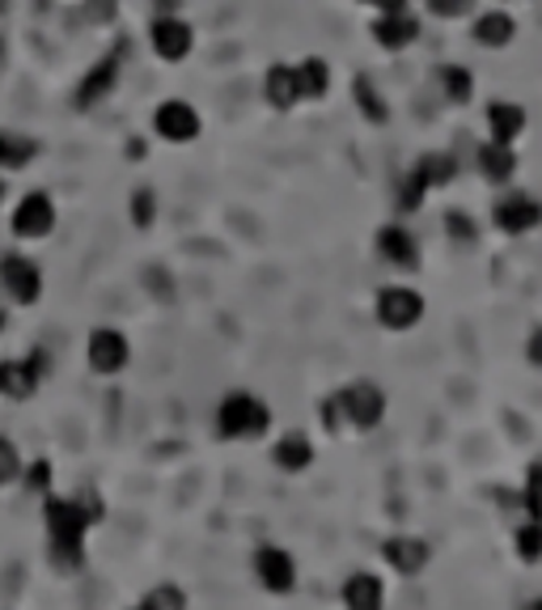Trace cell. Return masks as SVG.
Returning <instances> with one entry per match:
<instances>
[{
  "mask_svg": "<svg viewBox=\"0 0 542 610\" xmlns=\"http://www.w3.org/2000/svg\"><path fill=\"white\" fill-rule=\"evenodd\" d=\"M530 360L542 365V331H534V339H530Z\"/></svg>",
  "mask_w": 542,
  "mask_h": 610,
  "instance_id": "cell-38",
  "label": "cell"
},
{
  "mask_svg": "<svg viewBox=\"0 0 542 610\" xmlns=\"http://www.w3.org/2000/svg\"><path fill=\"white\" fill-rule=\"evenodd\" d=\"M356 102H360L365 119H374V123L386 119V102H381V94L374 90V81H369V77H356Z\"/></svg>",
  "mask_w": 542,
  "mask_h": 610,
  "instance_id": "cell-26",
  "label": "cell"
},
{
  "mask_svg": "<svg viewBox=\"0 0 542 610\" xmlns=\"http://www.w3.org/2000/svg\"><path fill=\"white\" fill-rule=\"evenodd\" d=\"M539 221H542V204L530 200V195H509V200L495 204V225H500L504 234H525V230H534Z\"/></svg>",
  "mask_w": 542,
  "mask_h": 610,
  "instance_id": "cell-15",
  "label": "cell"
},
{
  "mask_svg": "<svg viewBox=\"0 0 542 610\" xmlns=\"http://www.w3.org/2000/svg\"><path fill=\"white\" fill-rule=\"evenodd\" d=\"M381 416H386V395L374 382H352L339 395H330L327 407H323V420H327L330 433H339V428L365 433V428H378Z\"/></svg>",
  "mask_w": 542,
  "mask_h": 610,
  "instance_id": "cell-2",
  "label": "cell"
},
{
  "mask_svg": "<svg viewBox=\"0 0 542 610\" xmlns=\"http://www.w3.org/2000/svg\"><path fill=\"white\" fill-rule=\"evenodd\" d=\"M153 132L162 136L165 144H191L200 136V111L183 102V98H170L153 111Z\"/></svg>",
  "mask_w": 542,
  "mask_h": 610,
  "instance_id": "cell-8",
  "label": "cell"
},
{
  "mask_svg": "<svg viewBox=\"0 0 542 610\" xmlns=\"http://www.w3.org/2000/svg\"><path fill=\"white\" fill-rule=\"evenodd\" d=\"M0 288L9 293L13 305H34L43 297V272L34 267V258L4 255L0 258Z\"/></svg>",
  "mask_w": 542,
  "mask_h": 610,
  "instance_id": "cell-7",
  "label": "cell"
},
{
  "mask_svg": "<svg viewBox=\"0 0 542 610\" xmlns=\"http://www.w3.org/2000/svg\"><path fill=\"white\" fill-rule=\"evenodd\" d=\"M525 505H530V517H542V467H534L525 479Z\"/></svg>",
  "mask_w": 542,
  "mask_h": 610,
  "instance_id": "cell-31",
  "label": "cell"
},
{
  "mask_svg": "<svg viewBox=\"0 0 542 610\" xmlns=\"http://www.w3.org/2000/svg\"><path fill=\"white\" fill-rule=\"evenodd\" d=\"M22 479V454L9 437H0V488L4 484H18Z\"/></svg>",
  "mask_w": 542,
  "mask_h": 610,
  "instance_id": "cell-28",
  "label": "cell"
},
{
  "mask_svg": "<svg viewBox=\"0 0 542 610\" xmlns=\"http://www.w3.org/2000/svg\"><path fill=\"white\" fill-rule=\"evenodd\" d=\"M25 488H34V492H48L51 488V462L48 458H39L34 467L25 470Z\"/></svg>",
  "mask_w": 542,
  "mask_h": 610,
  "instance_id": "cell-32",
  "label": "cell"
},
{
  "mask_svg": "<svg viewBox=\"0 0 542 610\" xmlns=\"http://www.w3.org/2000/svg\"><path fill=\"white\" fill-rule=\"evenodd\" d=\"M425 318V297L407 284H390L378 293V323L390 331H411Z\"/></svg>",
  "mask_w": 542,
  "mask_h": 610,
  "instance_id": "cell-5",
  "label": "cell"
},
{
  "mask_svg": "<svg viewBox=\"0 0 542 610\" xmlns=\"http://www.w3.org/2000/svg\"><path fill=\"white\" fill-rule=\"evenodd\" d=\"M378 251H381V258H390L395 267H416V258H420L416 237L407 234V230H399V225H386V230H381Z\"/></svg>",
  "mask_w": 542,
  "mask_h": 610,
  "instance_id": "cell-20",
  "label": "cell"
},
{
  "mask_svg": "<svg viewBox=\"0 0 542 610\" xmlns=\"http://www.w3.org/2000/svg\"><path fill=\"white\" fill-rule=\"evenodd\" d=\"M446 225H449V234L458 237V242H471V237H474V225L467 221V216H462V212H449Z\"/></svg>",
  "mask_w": 542,
  "mask_h": 610,
  "instance_id": "cell-36",
  "label": "cell"
},
{
  "mask_svg": "<svg viewBox=\"0 0 542 610\" xmlns=\"http://www.w3.org/2000/svg\"><path fill=\"white\" fill-rule=\"evenodd\" d=\"M344 607L352 610H378L381 607V581L378 577H369V572H352L348 581H344Z\"/></svg>",
  "mask_w": 542,
  "mask_h": 610,
  "instance_id": "cell-23",
  "label": "cell"
},
{
  "mask_svg": "<svg viewBox=\"0 0 542 610\" xmlns=\"http://www.w3.org/2000/svg\"><path fill=\"white\" fill-rule=\"evenodd\" d=\"M85 360H90V369L102 377H115L127 369V360H132V344H127V335L115 327H98L90 335V344H85Z\"/></svg>",
  "mask_w": 542,
  "mask_h": 610,
  "instance_id": "cell-6",
  "label": "cell"
},
{
  "mask_svg": "<svg viewBox=\"0 0 542 610\" xmlns=\"http://www.w3.org/2000/svg\"><path fill=\"white\" fill-rule=\"evenodd\" d=\"M263 94L276 111H293L301 94H297V69L293 64H272L267 69V81H263Z\"/></svg>",
  "mask_w": 542,
  "mask_h": 610,
  "instance_id": "cell-16",
  "label": "cell"
},
{
  "mask_svg": "<svg viewBox=\"0 0 542 610\" xmlns=\"http://www.w3.org/2000/svg\"><path fill=\"white\" fill-rule=\"evenodd\" d=\"M513 30H518V26H513V18L495 9V13H483V18L474 22V39H479L483 48H504V43L513 39Z\"/></svg>",
  "mask_w": 542,
  "mask_h": 610,
  "instance_id": "cell-25",
  "label": "cell"
},
{
  "mask_svg": "<svg viewBox=\"0 0 542 610\" xmlns=\"http://www.w3.org/2000/svg\"><path fill=\"white\" fill-rule=\"evenodd\" d=\"M365 4H374L381 13H386V9H407V0H365Z\"/></svg>",
  "mask_w": 542,
  "mask_h": 610,
  "instance_id": "cell-37",
  "label": "cell"
},
{
  "mask_svg": "<svg viewBox=\"0 0 542 610\" xmlns=\"http://www.w3.org/2000/svg\"><path fill=\"white\" fill-rule=\"evenodd\" d=\"M55 230V204H51L48 191H30L22 195V204L13 209V234L22 242H39Z\"/></svg>",
  "mask_w": 542,
  "mask_h": 610,
  "instance_id": "cell-9",
  "label": "cell"
},
{
  "mask_svg": "<svg viewBox=\"0 0 542 610\" xmlns=\"http://www.w3.org/2000/svg\"><path fill=\"white\" fill-rule=\"evenodd\" d=\"M471 4L474 0H428V9H432L437 18H462Z\"/></svg>",
  "mask_w": 542,
  "mask_h": 610,
  "instance_id": "cell-35",
  "label": "cell"
},
{
  "mask_svg": "<svg viewBox=\"0 0 542 610\" xmlns=\"http://www.w3.org/2000/svg\"><path fill=\"white\" fill-rule=\"evenodd\" d=\"M255 577H259L263 589H272V593H288V589L297 586V563L293 556L284 551V547H259L255 551Z\"/></svg>",
  "mask_w": 542,
  "mask_h": 610,
  "instance_id": "cell-11",
  "label": "cell"
},
{
  "mask_svg": "<svg viewBox=\"0 0 542 610\" xmlns=\"http://www.w3.org/2000/svg\"><path fill=\"white\" fill-rule=\"evenodd\" d=\"M132 221H136V225H149V221H153V191H136V195H132Z\"/></svg>",
  "mask_w": 542,
  "mask_h": 610,
  "instance_id": "cell-34",
  "label": "cell"
},
{
  "mask_svg": "<svg viewBox=\"0 0 542 610\" xmlns=\"http://www.w3.org/2000/svg\"><path fill=\"white\" fill-rule=\"evenodd\" d=\"M441 85H446L449 102H467L471 90H474V81H471V72L467 69H446L441 72Z\"/></svg>",
  "mask_w": 542,
  "mask_h": 610,
  "instance_id": "cell-29",
  "label": "cell"
},
{
  "mask_svg": "<svg viewBox=\"0 0 542 610\" xmlns=\"http://www.w3.org/2000/svg\"><path fill=\"white\" fill-rule=\"evenodd\" d=\"M144 607H174V610H183V607H187V593H183V589H174V586H162V589H153V593H144Z\"/></svg>",
  "mask_w": 542,
  "mask_h": 610,
  "instance_id": "cell-30",
  "label": "cell"
},
{
  "mask_svg": "<svg viewBox=\"0 0 542 610\" xmlns=\"http://www.w3.org/2000/svg\"><path fill=\"white\" fill-rule=\"evenodd\" d=\"M85 13H90V22H115L119 0H85Z\"/></svg>",
  "mask_w": 542,
  "mask_h": 610,
  "instance_id": "cell-33",
  "label": "cell"
},
{
  "mask_svg": "<svg viewBox=\"0 0 542 610\" xmlns=\"http://www.w3.org/2000/svg\"><path fill=\"white\" fill-rule=\"evenodd\" d=\"M453 157L449 153H428V157H420L416 162V170L407 174V183H402V191H399V209L402 212H416L420 204H425V195L432 187H446L449 179H453Z\"/></svg>",
  "mask_w": 542,
  "mask_h": 610,
  "instance_id": "cell-4",
  "label": "cell"
},
{
  "mask_svg": "<svg viewBox=\"0 0 542 610\" xmlns=\"http://www.w3.org/2000/svg\"><path fill=\"white\" fill-rule=\"evenodd\" d=\"M115 81H119V51H111V55H106V60H98L94 69H90V77L76 85V106H81V111L98 106L102 98L115 90Z\"/></svg>",
  "mask_w": 542,
  "mask_h": 610,
  "instance_id": "cell-14",
  "label": "cell"
},
{
  "mask_svg": "<svg viewBox=\"0 0 542 610\" xmlns=\"http://www.w3.org/2000/svg\"><path fill=\"white\" fill-rule=\"evenodd\" d=\"M272 458H276V467L288 470V475H297V470H306L314 462V446H309L306 433H284L276 449H272Z\"/></svg>",
  "mask_w": 542,
  "mask_h": 610,
  "instance_id": "cell-18",
  "label": "cell"
},
{
  "mask_svg": "<svg viewBox=\"0 0 542 610\" xmlns=\"http://www.w3.org/2000/svg\"><path fill=\"white\" fill-rule=\"evenodd\" d=\"M39 157V144L22 136V132H0V170H25V165Z\"/></svg>",
  "mask_w": 542,
  "mask_h": 610,
  "instance_id": "cell-24",
  "label": "cell"
},
{
  "mask_svg": "<svg viewBox=\"0 0 542 610\" xmlns=\"http://www.w3.org/2000/svg\"><path fill=\"white\" fill-rule=\"evenodd\" d=\"M0 323H4V314H0Z\"/></svg>",
  "mask_w": 542,
  "mask_h": 610,
  "instance_id": "cell-40",
  "label": "cell"
},
{
  "mask_svg": "<svg viewBox=\"0 0 542 610\" xmlns=\"http://www.w3.org/2000/svg\"><path fill=\"white\" fill-rule=\"evenodd\" d=\"M518 556L521 560H542V517H530V526L518 530Z\"/></svg>",
  "mask_w": 542,
  "mask_h": 610,
  "instance_id": "cell-27",
  "label": "cell"
},
{
  "mask_svg": "<svg viewBox=\"0 0 542 610\" xmlns=\"http://www.w3.org/2000/svg\"><path fill=\"white\" fill-rule=\"evenodd\" d=\"M381 556L390 560V568L395 572H402V577H416L420 568L428 563V542L420 539H390L386 547H381Z\"/></svg>",
  "mask_w": 542,
  "mask_h": 610,
  "instance_id": "cell-17",
  "label": "cell"
},
{
  "mask_svg": "<svg viewBox=\"0 0 542 610\" xmlns=\"http://www.w3.org/2000/svg\"><path fill=\"white\" fill-rule=\"evenodd\" d=\"M297 69V94L301 102H318V98H327L330 90V69L327 60H318V55H309L301 64H293Z\"/></svg>",
  "mask_w": 542,
  "mask_h": 610,
  "instance_id": "cell-19",
  "label": "cell"
},
{
  "mask_svg": "<svg viewBox=\"0 0 542 610\" xmlns=\"http://www.w3.org/2000/svg\"><path fill=\"white\" fill-rule=\"evenodd\" d=\"M479 170H483V179L488 183H509L513 179V170H518V157H513V149L500 141H488L479 149Z\"/></svg>",
  "mask_w": 542,
  "mask_h": 610,
  "instance_id": "cell-21",
  "label": "cell"
},
{
  "mask_svg": "<svg viewBox=\"0 0 542 610\" xmlns=\"http://www.w3.org/2000/svg\"><path fill=\"white\" fill-rule=\"evenodd\" d=\"M420 34V22L407 13V9H386L378 22H374V39H378L386 51H402L416 43Z\"/></svg>",
  "mask_w": 542,
  "mask_h": 610,
  "instance_id": "cell-13",
  "label": "cell"
},
{
  "mask_svg": "<svg viewBox=\"0 0 542 610\" xmlns=\"http://www.w3.org/2000/svg\"><path fill=\"white\" fill-rule=\"evenodd\" d=\"M0 195H4V183H0Z\"/></svg>",
  "mask_w": 542,
  "mask_h": 610,
  "instance_id": "cell-39",
  "label": "cell"
},
{
  "mask_svg": "<svg viewBox=\"0 0 542 610\" xmlns=\"http://www.w3.org/2000/svg\"><path fill=\"white\" fill-rule=\"evenodd\" d=\"M43 382V356L25 360H0V395L4 399H30Z\"/></svg>",
  "mask_w": 542,
  "mask_h": 610,
  "instance_id": "cell-12",
  "label": "cell"
},
{
  "mask_svg": "<svg viewBox=\"0 0 542 610\" xmlns=\"http://www.w3.org/2000/svg\"><path fill=\"white\" fill-rule=\"evenodd\" d=\"M488 128H492V141L500 144H513L525 128V111L513 106V102H492L488 106Z\"/></svg>",
  "mask_w": 542,
  "mask_h": 610,
  "instance_id": "cell-22",
  "label": "cell"
},
{
  "mask_svg": "<svg viewBox=\"0 0 542 610\" xmlns=\"http://www.w3.org/2000/svg\"><path fill=\"white\" fill-rule=\"evenodd\" d=\"M216 428L225 441H259L272 428V407L250 390H234L216 407Z\"/></svg>",
  "mask_w": 542,
  "mask_h": 610,
  "instance_id": "cell-3",
  "label": "cell"
},
{
  "mask_svg": "<svg viewBox=\"0 0 542 610\" xmlns=\"http://www.w3.org/2000/svg\"><path fill=\"white\" fill-rule=\"evenodd\" d=\"M43 517H48V539L55 563L60 568H76L81 556H85L90 526L102 521V505L94 496H48L43 500Z\"/></svg>",
  "mask_w": 542,
  "mask_h": 610,
  "instance_id": "cell-1",
  "label": "cell"
},
{
  "mask_svg": "<svg viewBox=\"0 0 542 610\" xmlns=\"http://www.w3.org/2000/svg\"><path fill=\"white\" fill-rule=\"evenodd\" d=\"M149 43L157 51V60L178 64V60H187L191 51H195V30L183 18H157L153 30H149Z\"/></svg>",
  "mask_w": 542,
  "mask_h": 610,
  "instance_id": "cell-10",
  "label": "cell"
}]
</instances>
